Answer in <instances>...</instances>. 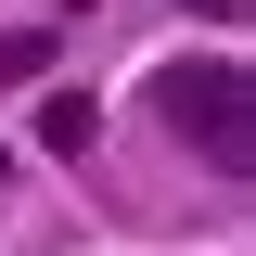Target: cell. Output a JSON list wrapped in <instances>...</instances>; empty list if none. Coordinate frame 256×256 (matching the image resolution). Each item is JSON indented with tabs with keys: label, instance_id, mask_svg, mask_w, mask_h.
Returning a JSON list of instances; mask_svg holds the SVG:
<instances>
[{
	"label": "cell",
	"instance_id": "6da1fadb",
	"mask_svg": "<svg viewBox=\"0 0 256 256\" xmlns=\"http://www.w3.org/2000/svg\"><path fill=\"white\" fill-rule=\"evenodd\" d=\"M154 102H166V141H180V154H205L218 180H244V166H256V90H244V64H230V52L166 64Z\"/></svg>",
	"mask_w": 256,
	"mask_h": 256
},
{
	"label": "cell",
	"instance_id": "7a4b0ae2",
	"mask_svg": "<svg viewBox=\"0 0 256 256\" xmlns=\"http://www.w3.org/2000/svg\"><path fill=\"white\" fill-rule=\"evenodd\" d=\"M90 90H52V102H38V154H64V166H77V154H90Z\"/></svg>",
	"mask_w": 256,
	"mask_h": 256
},
{
	"label": "cell",
	"instance_id": "3957f363",
	"mask_svg": "<svg viewBox=\"0 0 256 256\" xmlns=\"http://www.w3.org/2000/svg\"><path fill=\"white\" fill-rule=\"evenodd\" d=\"M38 64H52V38H38V26H13V38H0V77H38Z\"/></svg>",
	"mask_w": 256,
	"mask_h": 256
},
{
	"label": "cell",
	"instance_id": "277c9868",
	"mask_svg": "<svg viewBox=\"0 0 256 256\" xmlns=\"http://www.w3.org/2000/svg\"><path fill=\"white\" fill-rule=\"evenodd\" d=\"M180 13H205V26H244V0H180Z\"/></svg>",
	"mask_w": 256,
	"mask_h": 256
}]
</instances>
